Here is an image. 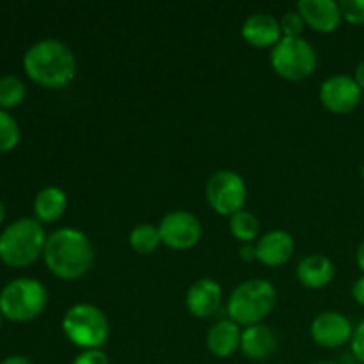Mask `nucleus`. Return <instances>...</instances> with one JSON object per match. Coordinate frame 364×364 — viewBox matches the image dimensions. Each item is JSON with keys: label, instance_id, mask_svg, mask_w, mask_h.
Instances as JSON below:
<instances>
[{"label": "nucleus", "instance_id": "1", "mask_svg": "<svg viewBox=\"0 0 364 364\" xmlns=\"http://www.w3.org/2000/svg\"><path fill=\"white\" fill-rule=\"evenodd\" d=\"M43 259L53 276L75 281L91 270L95 247L84 231L77 228H59L46 238Z\"/></svg>", "mask_w": 364, "mask_h": 364}, {"label": "nucleus", "instance_id": "2", "mask_svg": "<svg viewBox=\"0 0 364 364\" xmlns=\"http://www.w3.org/2000/svg\"><path fill=\"white\" fill-rule=\"evenodd\" d=\"M23 70L27 77L41 87H64L77 75V57L60 39H39L25 52Z\"/></svg>", "mask_w": 364, "mask_h": 364}, {"label": "nucleus", "instance_id": "3", "mask_svg": "<svg viewBox=\"0 0 364 364\" xmlns=\"http://www.w3.org/2000/svg\"><path fill=\"white\" fill-rule=\"evenodd\" d=\"M46 233L41 223L32 217H21L7 224L0 233V259L14 269L31 267L43 258Z\"/></svg>", "mask_w": 364, "mask_h": 364}, {"label": "nucleus", "instance_id": "4", "mask_svg": "<svg viewBox=\"0 0 364 364\" xmlns=\"http://www.w3.org/2000/svg\"><path fill=\"white\" fill-rule=\"evenodd\" d=\"M277 291L267 279H247L230 294L226 313L240 327L262 323L276 306Z\"/></svg>", "mask_w": 364, "mask_h": 364}, {"label": "nucleus", "instance_id": "5", "mask_svg": "<svg viewBox=\"0 0 364 364\" xmlns=\"http://www.w3.org/2000/svg\"><path fill=\"white\" fill-rule=\"evenodd\" d=\"M60 327L68 341L82 350L103 348L110 336V322L103 309L87 302L68 308Z\"/></svg>", "mask_w": 364, "mask_h": 364}, {"label": "nucleus", "instance_id": "6", "mask_svg": "<svg viewBox=\"0 0 364 364\" xmlns=\"http://www.w3.org/2000/svg\"><path fill=\"white\" fill-rule=\"evenodd\" d=\"M48 291L34 277H16L0 290V313L11 322H31L45 311Z\"/></svg>", "mask_w": 364, "mask_h": 364}, {"label": "nucleus", "instance_id": "7", "mask_svg": "<svg viewBox=\"0 0 364 364\" xmlns=\"http://www.w3.org/2000/svg\"><path fill=\"white\" fill-rule=\"evenodd\" d=\"M270 64L287 80H304L315 73L318 55L304 38H283L270 50Z\"/></svg>", "mask_w": 364, "mask_h": 364}, {"label": "nucleus", "instance_id": "8", "mask_svg": "<svg viewBox=\"0 0 364 364\" xmlns=\"http://www.w3.org/2000/svg\"><path fill=\"white\" fill-rule=\"evenodd\" d=\"M206 201L219 215H235L244 210L245 201H247L245 180L231 169L217 171L206 183Z\"/></svg>", "mask_w": 364, "mask_h": 364}, {"label": "nucleus", "instance_id": "9", "mask_svg": "<svg viewBox=\"0 0 364 364\" xmlns=\"http://www.w3.org/2000/svg\"><path fill=\"white\" fill-rule=\"evenodd\" d=\"M159 233L166 247L174 251H188L201 240V220L187 210H174L162 217Z\"/></svg>", "mask_w": 364, "mask_h": 364}, {"label": "nucleus", "instance_id": "10", "mask_svg": "<svg viewBox=\"0 0 364 364\" xmlns=\"http://www.w3.org/2000/svg\"><path fill=\"white\" fill-rule=\"evenodd\" d=\"M320 103L333 114H348L361 103L363 91L350 75H333L326 78L318 91Z\"/></svg>", "mask_w": 364, "mask_h": 364}, {"label": "nucleus", "instance_id": "11", "mask_svg": "<svg viewBox=\"0 0 364 364\" xmlns=\"http://www.w3.org/2000/svg\"><path fill=\"white\" fill-rule=\"evenodd\" d=\"M309 334L318 347L340 348L350 343L354 326L343 313L322 311L313 318Z\"/></svg>", "mask_w": 364, "mask_h": 364}, {"label": "nucleus", "instance_id": "12", "mask_svg": "<svg viewBox=\"0 0 364 364\" xmlns=\"http://www.w3.org/2000/svg\"><path fill=\"white\" fill-rule=\"evenodd\" d=\"M223 304V288L212 277H201L188 287L185 306L196 318H210Z\"/></svg>", "mask_w": 364, "mask_h": 364}, {"label": "nucleus", "instance_id": "13", "mask_svg": "<svg viewBox=\"0 0 364 364\" xmlns=\"http://www.w3.org/2000/svg\"><path fill=\"white\" fill-rule=\"evenodd\" d=\"M295 9L302 14L308 27L322 34L334 32L343 20L340 4L334 0H299Z\"/></svg>", "mask_w": 364, "mask_h": 364}, {"label": "nucleus", "instance_id": "14", "mask_svg": "<svg viewBox=\"0 0 364 364\" xmlns=\"http://www.w3.org/2000/svg\"><path fill=\"white\" fill-rule=\"evenodd\" d=\"M240 32L242 38L255 48H274L283 39L279 18L269 13H255L245 18Z\"/></svg>", "mask_w": 364, "mask_h": 364}, {"label": "nucleus", "instance_id": "15", "mask_svg": "<svg viewBox=\"0 0 364 364\" xmlns=\"http://www.w3.org/2000/svg\"><path fill=\"white\" fill-rule=\"evenodd\" d=\"M295 240L288 231L272 230L256 242V259L265 267H281L291 259Z\"/></svg>", "mask_w": 364, "mask_h": 364}, {"label": "nucleus", "instance_id": "16", "mask_svg": "<svg viewBox=\"0 0 364 364\" xmlns=\"http://www.w3.org/2000/svg\"><path fill=\"white\" fill-rule=\"evenodd\" d=\"M334 274H336V269H334L333 259L327 258L326 255H308L299 262L295 276L304 288L322 290L333 283Z\"/></svg>", "mask_w": 364, "mask_h": 364}, {"label": "nucleus", "instance_id": "17", "mask_svg": "<svg viewBox=\"0 0 364 364\" xmlns=\"http://www.w3.org/2000/svg\"><path fill=\"white\" fill-rule=\"evenodd\" d=\"M277 348V336L265 323L244 327L242 329L240 350L251 361H265L272 358Z\"/></svg>", "mask_w": 364, "mask_h": 364}, {"label": "nucleus", "instance_id": "18", "mask_svg": "<svg viewBox=\"0 0 364 364\" xmlns=\"http://www.w3.org/2000/svg\"><path fill=\"white\" fill-rule=\"evenodd\" d=\"M242 329L233 320H219L213 323L206 333V348L212 355L219 359L231 358L237 350H240Z\"/></svg>", "mask_w": 364, "mask_h": 364}, {"label": "nucleus", "instance_id": "19", "mask_svg": "<svg viewBox=\"0 0 364 364\" xmlns=\"http://www.w3.org/2000/svg\"><path fill=\"white\" fill-rule=\"evenodd\" d=\"M34 215L39 223H55L66 213L68 210V196L63 188L55 185L41 188L34 198Z\"/></svg>", "mask_w": 364, "mask_h": 364}, {"label": "nucleus", "instance_id": "20", "mask_svg": "<svg viewBox=\"0 0 364 364\" xmlns=\"http://www.w3.org/2000/svg\"><path fill=\"white\" fill-rule=\"evenodd\" d=\"M128 244L134 249L137 255H151L156 249L162 245V238H160L159 226L149 223L137 224V226L132 228L130 235H128Z\"/></svg>", "mask_w": 364, "mask_h": 364}, {"label": "nucleus", "instance_id": "21", "mask_svg": "<svg viewBox=\"0 0 364 364\" xmlns=\"http://www.w3.org/2000/svg\"><path fill=\"white\" fill-rule=\"evenodd\" d=\"M259 230H262V226H259L258 217L249 210H240L230 217L231 235L242 244H252L258 238Z\"/></svg>", "mask_w": 364, "mask_h": 364}, {"label": "nucleus", "instance_id": "22", "mask_svg": "<svg viewBox=\"0 0 364 364\" xmlns=\"http://www.w3.org/2000/svg\"><path fill=\"white\" fill-rule=\"evenodd\" d=\"M27 96L25 82L16 75H4L0 77V109L7 110L18 107Z\"/></svg>", "mask_w": 364, "mask_h": 364}, {"label": "nucleus", "instance_id": "23", "mask_svg": "<svg viewBox=\"0 0 364 364\" xmlns=\"http://www.w3.org/2000/svg\"><path fill=\"white\" fill-rule=\"evenodd\" d=\"M21 132L18 121L7 110L0 109V153L14 149L20 142Z\"/></svg>", "mask_w": 364, "mask_h": 364}, {"label": "nucleus", "instance_id": "24", "mask_svg": "<svg viewBox=\"0 0 364 364\" xmlns=\"http://www.w3.org/2000/svg\"><path fill=\"white\" fill-rule=\"evenodd\" d=\"M279 25L281 32H283V38H302V32L306 28L304 18H302V14L297 9L287 11L279 18Z\"/></svg>", "mask_w": 364, "mask_h": 364}, {"label": "nucleus", "instance_id": "25", "mask_svg": "<svg viewBox=\"0 0 364 364\" xmlns=\"http://www.w3.org/2000/svg\"><path fill=\"white\" fill-rule=\"evenodd\" d=\"M341 18L352 25L364 23V0H340Z\"/></svg>", "mask_w": 364, "mask_h": 364}, {"label": "nucleus", "instance_id": "26", "mask_svg": "<svg viewBox=\"0 0 364 364\" xmlns=\"http://www.w3.org/2000/svg\"><path fill=\"white\" fill-rule=\"evenodd\" d=\"M350 354L359 364H364V320L354 327L350 340Z\"/></svg>", "mask_w": 364, "mask_h": 364}, {"label": "nucleus", "instance_id": "27", "mask_svg": "<svg viewBox=\"0 0 364 364\" xmlns=\"http://www.w3.org/2000/svg\"><path fill=\"white\" fill-rule=\"evenodd\" d=\"M73 364H110V359L103 348H92V350H82L73 359Z\"/></svg>", "mask_w": 364, "mask_h": 364}, {"label": "nucleus", "instance_id": "28", "mask_svg": "<svg viewBox=\"0 0 364 364\" xmlns=\"http://www.w3.org/2000/svg\"><path fill=\"white\" fill-rule=\"evenodd\" d=\"M352 299H354L359 306H364V274L361 277H358V279L354 281V284H352Z\"/></svg>", "mask_w": 364, "mask_h": 364}, {"label": "nucleus", "instance_id": "29", "mask_svg": "<svg viewBox=\"0 0 364 364\" xmlns=\"http://www.w3.org/2000/svg\"><path fill=\"white\" fill-rule=\"evenodd\" d=\"M238 256L244 262H255L256 259V244H242L238 247Z\"/></svg>", "mask_w": 364, "mask_h": 364}, {"label": "nucleus", "instance_id": "30", "mask_svg": "<svg viewBox=\"0 0 364 364\" xmlns=\"http://www.w3.org/2000/svg\"><path fill=\"white\" fill-rule=\"evenodd\" d=\"M354 80L358 82V85L361 87V91H364V60L355 66V71H354Z\"/></svg>", "mask_w": 364, "mask_h": 364}, {"label": "nucleus", "instance_id": "31", "mask_svg": "<svg viewBox=\"0 0 364 364\" xmlns=\"http://www.w3.org/2000/svg\"><path fill=\"white\" fill-rule=\"evenodd\" d=\"M0 364H34L25 355H9V358L4 359Z\"/></svg>", "mask_w": 364, "mask_h": 364}, {"label": "nucleus", "instance_id": "32", "mask_svg": "<svg viewBox=\"0 0 364 364\" xmlns=\"http://www.w3.org/2000/svg\"><path fill=\"white\" fill-rule=\"evenodd\" d=\"M355 263H358L359 270L364 274V238L361 240V244L358 245V251H355Z\"/></svg>", "mask_w": 364, "mask_h": 364}, {"label": "nucleus", "instance_id": "33", "mask_svg": "<svg viewBox=\"0 0 364 364\" xmlns=\"http://www.w3.org/2000/svg\"><path fill=\"white\" fill-rule=\"evenodd\" d=\"M4 220H6V205H4V201L0 199V226H2Z\"/></svg>", "mask_w": 364, "mask_h": 364}, {"label": "nucleus", "instance_id": "34", "mask_svg": "<svg viewBox=\"0 0 364 364\" xmlns=\"http://www.w3.org/2000/svg\"><path fill=\"white\" fill-rule=\"evenodd\" d=\"M313 364H341V363H338V361H316Z\"/></svg>", "mask_w": 364, "mask_h": 364}, {"label": "nucleus", "instance_id": "35", "mask_svg": "<svg viewBox=\"0 0 364 364\" xmlns=\"http://www.w3.org/2000/svg\"><path fill=\"white\" fill-rule=\"evenodd\" d=\"M2 318L4 316H2V313H0V327H2Z\"/></svg>", "mask_w": 364, "mask_h": 364}, {"label": "nucleus", "instance_id": "36", "mask_svg": "<svg viewBox=\"0 0 364 364\" xmlns=\"http://www.w3.org/2000/svg\"><path fill=\"white\" fill-rule=\"evenodd\" d=\"M361 174H363V178H364V164H363V167H361Z\"/></svg>", "mask_w": 364, "mask_h": 364}]
</instances>
